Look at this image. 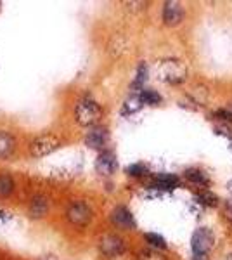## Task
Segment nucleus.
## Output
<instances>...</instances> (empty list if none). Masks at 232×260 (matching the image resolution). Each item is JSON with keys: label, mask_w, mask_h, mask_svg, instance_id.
I'll use <instances>...</instances> for the list:
<instances>
[{"label": "nucleus", "mask_w": 232, "mask_h": 260, "mask_svg": "<svg viewBox=\"0 0 232 260\" xmlns=\"http://www.w3.org/2000/svg\"><path fill=\"white\" fill-rule=\"evenodd\" d=\"M75 118L82 127H95L103 118V108L92 98H83L75 106Z\"/></svg>", "instance_id": "obj_1"}, {"label": "nucleus", "mask_w": 232, "mask_h": 260, "mask_svg": "<svg viewBox=\"0 0 232 260\" xmlns=\"http://www.w3.org/2000/svg\"><path fill=\"white\" fill-rule=\"evenodd\" d=\"M156 75L161 82L177 85L187 78V68L179 59H164L156 64Z\"/></svg>", "instance_id": "obj_2"}, {"label": "nucleus", "mask_w": 232, "mask_h": 260, "mask_svg": "<svg viewBox=\"0 0 232 260\" xmlns=\"http://www.w3.org/2000/svg\"><path fill=\"white\" fill-rule=\"evenodd\" d=\"M61 146V139L54 134H42V136H37L35 139L29 144V154L35 158H44L47 154L54 153L56 149H59Z\"/></svg>", "instance_id": "obj_3"}, {"label": "nucleus", "mask_w": 232, "mask_h": 260, "mask_svg": "<svg viewBox=\"0 0 232 260\" xmlns=\"http://www.w3.org/2000/svg\"><path fill=\"white\" fill-rule=\"evenodd\" d=\"M66 219L73 225H77V228H85L92 220V208L88 207L85 201L77 200L66 208Z\"/></svg>", "instance_id": "obj_4"}, {"label": "nucleus", "mask_w": 232, "mask_h": 260, "mask_svg": "<svg viewBox=\"0 0 232 260\" xmlns=\"http://www.w3.org/2000/svg\"><path fill=\"white\" fill-rule=\"evenodd\" d=\"M215 236L208 228H197L191 238V248L196 257H203L213 248Z\"/></svg>", "instance_id": "obj_5"}, {"label": "nucleus", "mask_w": 232, "mask_h": 260, "mask_svg": "<svg viewBox=\"0 0 232 260\" xmlns=\"http://www.w3.org/2000/svg\"><path fill=\"white\" fill-rule=\"evenodd\" d=\"M126 246L121 236L118 234H104L99 240V251L106 258H116L125 253Z\"/></svg>", "instance_id": "obj_6"}, {"label": "nucleus", "mask_w": 232, "mask_h": 260, "mask_svg": "<svg viewBox=\"0 0 232 260\" xmlns=\"http://www.w3.org/2000/svg\"><path fill=\"white\" fill-rule=\"evenodd\" d=\"M118 169V160H116V154L113 153V151H101L99 156H97L95 160V170L99 175H103V177H109V175H113Z\"/></svg>", "instance_id": "obj_7"}, {"label": "nucleus", "mask_w": 232, "mask_h": 260, "mask_svg": "<svg viewBox=\"0 0 232 260\" xmlns=\"http://www.w3.org/2000/svg\"><path fill=\"white\" fill-rule=\"evenodd\" d=\"M109 142V132L106 127H101V125H95L87 132L85 136V146L90 149H99L104 151V148Z\"/></svg>", "instance_id": "obj_8"}, {"label": "nucleus", "mask_w": 232, "mask_h": 260, "mask_svg": "<svg viewBox=\"0 0 232 260\" xmlns=\"http://www.w3.org/2000/svg\"><path fill=\"white\" fill-rule=\"evenodd\" d=\"M109 220L113 222V224L116 225V228L120 229H136V219H134L132 212L128 210L126 207H123V205H118V207H115L111 210V213H109Z\"/></svg>", "instance_id": "obj_9"}, {"label": "nucleus", "mask_w": 232, "mask_h": 260, "mask_svg": "<svg viewBox=\"0 0 232 260\" xmlns=\"http://www.w3.org/2000/svg\"><path fill=\"white\" fill-rule=\"evenodd\" d=\"M184 19V9L179 2H167L163 7V21L167 26H177Z\"/></svg>", "instance_id": "obj_10"}, {"label": "nucleus", "mask_w": 232, "mask_h": 260, "mask_svg": "<svg viewBox=\"0 0 232 260\" xmlns=\"http://www.w3.org/2000/svg\"><path fill=\"white\" fill-rule=\"evenodd\" d=\"M49 208H50V203H49V198L45 194H35L29 201V208H28V213L31 219H42L49 213Z\"/></svg>", "instance_id": "obj_11"}, {"label": "nucleus", "mask_w": 232, "mask_h": 260, "mask_svg": "<svg viewBox=\"0 0 232 260\" xmlns=\"http://www.w3.org/2000/svg\"><path fill=\"white\" fill-rule=\"evenodd\" d=\"M179 186V177L172 174H158L151 182V187L153 189H164V191H170L175 189Z\"/></svg>", "instance_id": "obj_12"}, {"label": "nucleus", "mask_w": 232, "mask_h": 260, "mask_svg": "<svg viewBox=\"0 0 232 260\" xmlns=\"http://www.w3.org/2000/svg\"><path fill=\"white\" fill-rule=\"evenodd\" d=\"M16 149L14 136L6 130H0V160H7Z\"/></svg>", "instance_id": "obj_13"}, {"label": "nucleus", "mask_w": 232, "mask_h": 260, "mask_svg": "<svg viewBox=\"0 0 232 260\" xmlns=\"http://www.w3.org/2000/svg\"><path fill=\"white\" fill-rule=\"evenodd\" d=\"M184 177H185V180H189V182L196 184V186H200V187L208 186V184H210L208 175H206L205 172L200 170V169H187L184 172Z\"/></svg>", "instance_id": "obj_14"}, {"label": "nucleus", "mask_w": 232, "mask_h": 260, "mask_svg": "<svg viewBox=\"0 0 232 260\" xmlns=\"http://www.w3.org/2000/svg\"><path fill=\"white\" fill-rule=\"evenodd\" d=\"M16 189V182L11 174L0 172V198H9Z\"/></svg>", "instance_id": "obj_15"}, {"label": "nucleus", "mask_w": 232, "mask_h": 260, "mask_svg": "<svg viewBox=\"0 0 232 260\" xmlns=\"http://www.w3.org/2000/svg\"><path fill=\"white\" fill-rule=\"evenodd\" d=\"M141 108H142V101H141V98H139V94H132L128 99L125 101L121 113H123V115H134V113H137Z\"/></svg>", "instance_id": "obj_16"}, {"label": "nucleus", "mask_w": 232, "mask_h": 260, "mask_svg": "<svg viewBox=\"0 0 232 260\" xmlns=\"http://www.w3.org/2000/svg\"><path fill=\"white\" fill-rule=\"evenodd\" d=\"M139 98H141L142 104H149V106H156V104L161 103V95H159L158 92L151 90V89H144V90H141V94H139Z\"/></svg>", "instance_id": "obj_17"}, {"label": "nucleus", "mask_w": 232, "mask_h": 260, "mask_svg": "<svg viewBox=\"0 0 232 260\" xmlns=\"http://www.w3.org/2000/svg\"><path fill=\"white\" fill-rule=\"evenodd\" d=\"M147 75H149V68H147V64L142 61L137 68V75H136V80L132 83V89H142L144 82L147 80Z\"/></svg>", "instance_id": "obj_18"}, {"label": "nucleus", "mask_w": 232, "mask_h": 260, "mask_svg": "<svg viewBox=\"0 0 232 260\" xmlns=\"http://www.w3.org/2000/svg\"><path fill=\"white\" fill-rule=\"evenodd\" d=\"M194 200L200 205H205V207H215V205L218 203L217 194H213V192H210V191H201L200 194L194 196Z\"/></svg>", "instance_id": "obj_19"}, {"label": "nucleus", "mask_w": 232, "mask_h": 260, "mask_svg": "<svg viewBox=\"0 0 232 260\" xmlns=\"http://www.w3.org/2000/svg\"><path fill=\"white\" fill-rule=\"evenodd\" d=\"M137 260H168L161 251L154 250V248H146L141 250L137 255Z\"/></svg>", "instance_id": "obj_20"}, {"label": "nucleus", "mask_w": 232, "mask_h": 260, "mask_svg": "<svg viewBox=\"0 0 232 260\" xmlns=\"http://www.w3.org/2000/svg\"><path fill=\"white\" fill-rule=\"evenodd\" d=\"M144 238H146V241L149 243L151 246H154V250H164V248H167V241H164L159 234L147 233Z\"/></svg>", "instance_id": "obj_21"}, {"label": "nucleus", "mask_w": 232, "mask_h": 260, "mask_svg": "<svg viewBox=\"0 0 232 260\" xmlns=\"http://www.w3.org/2000/svg\"><path fill=\"white\" fill-rule=\"evenodd\" d=\"M126 175H130V177H144L147 174V169L144 163H134V165H128L125 169Z\"/></svg>", "instance_id": "obj_22"}, {"label": "nucleus", "mask_w": 232, "mask_h": 260, "mask_svg": "<svg viewBox=\"0 0 232 260\" xmlns=\"http://www.w3.org/2000/svg\"><path fill=\"white\" fill-rule=\"evenodd\" d=\"M217 115L220 116L223 121H227V123H232V103H229L225 108H222V110H218Z\"/></svg>", "instance_id": "obj_23"}, {"label": "nucleus", "mask_w": 232, "mask_h": 260, "mask_svg": "<svg viewBox=\"0 0 232 260\" xmlns=\"http://www.w3.org/2000/svg\"><path fill=\"white\" fill-rule=\"evenodd\" d=\"M223 213H225V219H229L232 222V205H227L225 212H223Z\"/></svg>", "instance_id": "obj_24"}, {"label": "nucleus", "mask_w": 232, "mask_h": 260, "mask_svg": "<svg viewBox=\"0 0 232 260\" xmlns=\"http://www.w3.org/2000/svg\"><path fill=\"white\" fill-rule=\"evenodd\" d=\"M227 191H229L230 194H232V179L229 180V182H227Z\"/></svg>", "instance_id": "obj_25"}, {"label": "nucleus", "mask_w": 232, "mask_h": 260, "mask_svg": "<svg viewBox=\"0 0 232 260\" xmlns=\"http://www.w3.org/2000/svg\"><path fill=\"white\" fill-rule=\"evenodd\" d=\"M197 260H200V258H197Z\"/></svg>", "instance_id": "obj_26"}]
</instances>
